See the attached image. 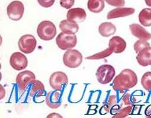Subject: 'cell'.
<instances>
[{
	"label": "cell",
	"mask_w": 151,
	"mask_h": 118,
	"mask_svg": "<svg viewBox=\"0 0 151 118\" xmlns=\"http://www.w3.org/2000/svg\"><path fill=\"white\" fill-rule=\"evenodd\" d=\"M138 78L136 73L130 69L125 68L113 78L112 87L115 91L123 93L137 84Z\"/></svg>",
	"instance_id": "6da1fadb"
},
{
	"label": "cell",
	"mask_w": 151,
	"mask_h": 118,
	"mask_svg": "<svg viewBox=\"0 0 151 118\" xmlns=\"http://www.w3.org/2000/svg\"><path fill=\"white\" fill-rule=\"evenodd\" d=\"M38 37L43 41H50L55 38L57 28L55 24L48 20H44L39 23L37 28Z\"/></svg>",
	"instance_id": "7a4b0ae2"
},
{
	"label": "cell",
	"mask_w": 151,
	"mask_h": 118,
	"mask_svg": "<svg viewBox=\"0 0 151 118\" xmlns=\"http://www.w3.org/2000/svg\"><path fill=\"white\" fill-rule=\"evenodd\" d=\"M116 75V70L113 66L110 64H102L99 66L96 72L97 81L101 84L110 83Z\"/></svg>",
	"instance_id": "3957f363"
},
{
	"label": "cell",
	"mask_w": 151,
	"mask_h": 118,
	"mask_svg": "<svg viewBox=\"0 0 151 118\" xmlns=\"http://www.w3.org/2000/svg\"><path fill=\"white\" fill-rule=\"evenodd\" d=\"M55 42L60 50L67 51L76 47L77 38L75 34L61 32L55 38Z\"/></svg>",
	"instance_id": "277c9868"
},
{
	"label": "cell",
	"mask_w": 151,
	"mask_h": 118,
	"mask_svg": "<svg viewBox=\"0 0 151 118\" xmlns=\"http://www.w3.org/2000/svg\"><path fill=\"white\" fill-rule=\"evenodd\" d=\"M83 58V55L78 50L70 49L63 54V62L68 68H76L81 64Z\"/></svg>",
	"instance_id": "5b68a950"
},
{
	"label": "cell",
	"mask_w": 151,
	"mask_h": 118,
	"mask_svg": "<svg viewBox=\"0 0 151 118\" xmlns=\"http://www.w3.org/2000/svg\"><path fill=\"white\" fill-rule=\"evenodd\" d=\"M36 80L35 74L30 70H24L18 73L15 81L20 93H22Z\"/></svg>",
	"instance_id": "8992f818"
},
{
	"label": "cell",
	"mask_w": 151,
	"mask_h": 118,
	"mask_svg": "<svg viewBox=\"0 0 151 118\" xmlns=\"http://www.w3.org/2000/svg\"><path fill=\"white\" fill-rule=\"evenodd\" d=\"M68 83L67 75L61 71L52 73L49 78V84L51 88L55 90L61 91Z\"/></svg>",
	"instance_id": "52a82bcc"
},
{
	"label": "cell",
	"mask_w": 151,
	"mask_h": 118,
	"mask_svg": "<svg viewBox=\"0 0 151 118\" xmlns=\"http://www.w3.org/2000/svg\"><path fill=\"white\" fill-rule=\"evenodd\" d=\"M18 46L21 52L24 54H31L37 47V40L32 34L23 35L18 41Z\"/></svg>",
	"instance_id": "ba28073f"
},
{
	"label": "cell",
	"mask_w": 151,
	"mask_h": 118,
	"mask_svg": "<svg viewBox=\"0 0 151 118\" xmlns=\"http://www.w3.org/2000/svg\"><path fill=\"white\" fill-rule=\"evenodd\" d=\"M24 9V5L21 1H13L6 7L7 15L12 21H19L23 17Z\"/></svg>",
	"instance_id": "9c48e42d"
},
{
	"label": "cell",
	"mask_w": 151,
	"mask_h": 118,
	"mask_svg": "<svg viewBox=\"0 0 151 118\" xmlns=\"http://www.w3.org/2000/svg\"><path fill=\"white\" fill-rule=\"evenodd\" d=\"M28 58L22 52H14L10 56L9 64L15 70H24L28 66Z\"/></svg>",
	"instance_id": "30bf717a"
},
{
	"label": "cell",
	"mask_w": 151,
	"mask_h": 118,
	"mask_svg": "<svg viewBox=\"0 0 151 118\" xmlns=\"http://www.w3.org/2000/svg\"><path fill=\"white\" fill-rule=\"evenodd\" d=\"M45 100L47 106L50 108L58 109L62 103V93L58 90L50 91L46 94Z\"/></svg>",
	"instance_id": "8fae6325"
},
{
	"label": "cell",
	"mask_w": 151,
	"mask_h": 118,
	"mask_svg": "<svg viewBox=\"0 0 151 118\" xmlns=\"http://www.w3.org/2000/svg\"><path fill=\"white\" fill-rule=\"evenodd\" d=\"M126 41L120 36H114L109 41V48L113 53L120 54L123 53L126 48Z\"/></svg>",
	"instance_id": "7c38bea8"
},
{
	"label": "cell",
	"mask_w": 151,
	"mask_h": 118,
	"mask_svg": "<svg viewBox=\"0 0 151 118\" xmlns=\"http://www.w3.org/2000/svg\"><path fill=\"white\" fill-rule=\"evenodd\" d=\"M135 9L130 7H117L110 11L107 14V19H111L120 17H125L133 14Z\"/></svg>",
	"instance_id": "4fadbf2b"
},
{
	"label": "cell",
	"mask_w": 151,
	"mask_h": 118,
	"mask_svg": "<svg viewBox=\"0 0 151 118\" xmlns=\"http://www.w3.org/2000/svg\"><path fill=\"white\" fill-rule=\"evenodd\" d=\"M129 29L131 34L140 40L148 41L151 39V34L138 24L133 23L129 25Z\"/></svg>",
	"instance_id": "5bb4252c"
},
{
	"label": "cell",
	"mask_w": 151,
	"mask_h": 118,
	"mask_svg": "<svg viewBox=\"0 0 151 118\" xmlns=\"http://www.w3.org/2000/svg\"><path fill=\"white\" fill-rule=\"evenodd\" d=\"M86 16V12L82 8H70L67 13V19L77 23L84 21Z\"/></svg>",
	"instance_id": "9a60e30c"
},
{
	"label": "cell",
	"mask_w": 151,
	"mask_h": 118,
	"mask_svg": "<svg viewBox=\"0 0 151 118\" xmlns=\"http://www.w3.org/2000/svg\"><path fill=\"white\" fill-rule=\"evenodd\" d=\"M29 96L37 99L46 94L45 86L40 80H35L29 86Z\"/></svg>",
	"instance_id": "2e32d148"
},
{
	"label": "cell",
	"mask_w": 151,
	"mask_h": 118,
	"mask_svg": "<svg viewBox=\"0 0 151 118\" xmlns=\"http://www.w3.org/2000/svg\"><path fill=\"white\" fill-rule=\"evenodd\" d=\"M136 59L139 65L146 67L151 65V47L145 48L137 53Z\"/></svg>",
	"instance_id": "e0dca14e"
},
{
	"label": "cell",
	"mask_w": 151,
	"mask_h": 118,
	"mask_svg": "<svg viewBox=\"0 0 151 118\" xmlns=\"http://www.w3.org/2000/svg\"><path fill=\"white\" fill-rule=\"evenodd\" d=\"M59 28L61 32L76 34L79 30V25L77 22L69 21L67 19L60 22Z\"/></svg>",
	"instance_id": "ac0fdd59"
},
{
	"label": "cell",
	"mask_w": 151,
	"mask_h": 118,
	"mask_svg": "<svg viewBox=\"0 0 151 118\" xmlns=\"http://www.w3.org/2000/svg\"><path fill=\"white\" fill-rule=\"evenodd\" d=\"M98 31L102 37H109L115 34L116 27L110 22H104L99 26Z\"/></svg>",
	"instance_id": "d6986e66"
},
{
	"label": "cell",
	"mask_w": 151,
	"mask_h": 118,
	"mask_svg": "<svg viewBox=\"0 0 151 118\" xmlns=\"http://www.w3.org/2000/svg\"><path fill=\"white\" fill-rule=\"evenodd\" d=\"M139 21L145 27L151 26V8H145L142 9L139 14Z\"/></svg>",
	"instance_id": "ffe728a7"
},
{
	"label": "cell",
	"mask_w": 151,
	"mask_h": 118,
	"mask_svg": "<svg viewBox=\"0 0 151 118\" xmlns=\"http://www.w3.org/2000/svg\"><path fill=\"white\" fill-rule=\"evenodd\" d=\"M105 7L104 0H88L87 8L93 13H99L101 12Z\"/></svg>",
	"instance_id": "44dd1931"
},
{
	"label": "cell",
	"mask_w": 151,
	"mask_h": 118,
	"mask_svg": "<svg viewBox=\"0 0 151 118\" xmlns=\"http://www.w3.org/2000/svg\"><path fill=\"white\" fill-rule=\"evenodd\" d=\"M141 84L145 90L151 91V71L145 73L141 78Z\"/></svg>",
	"instance_id": "7402d4cb"
},
{
	"label": "cell",
	"mask_w": 151,
	"mask_h": 118,
	"mask_svg": "<svg viewBox=\"0 0 151 118\" xmlns=\"http://www.w3.org/2000/svg\"><path fill=\"white\" fill-rule=\"evenodd\" d=\"M112 53H113L110 50V49L109 48H107L102 51H100L99 53H97L90 56H88L85 58L87 60H100V59H103L108 57Z\"/></svg>",
	"instance_id": "603a6c76"
},
{
	"label": "cell",
	"mask_w": 151,
	"mask_h": 118,
	"mask_svg": "<svg viewBox=\"0 0 151 118\" xmlns=\"http://www.w3.org/2000/svg\"><path fill=\"white\" fill-rule=\"evenodd\" d=\"M149 46H150V44L147 42V41L139 39L134 42L133 45V48L134 51L136 53H138L139 51Z\"/></svg>",
	"instance_id": "cb8c5ba5"
},
{
	"label": "cell",
	"mask_w": 151,
	"mask_h": 118,
	"mask_svg": "<svg viewBox=\"0 0 151 118\" xmlns=\"http://www.w3.org/2000/svg\"><path fill=\"white\" fill-rule=\"evenodd\" d=\"M133 107L131 105L127 106L123 108L120 109L119 112L113 116L114 117H124L127 116L132 112Z\"/></svg>",
	"instance_id": "d4e9b609"
},
{
	"label": "cell",
	"mask_w": 151,
	"mask_h": 118,
	"mask_svg": "<svg viewBox=\"0 0 151 118\" xmlns=\"http://www.w3.org/2000/svg\"><path fill=\"white\" fill-rule=\"evenodd\" d=\"M109 5L116 6V7H122L125 5L124 0H104Z\"/></svg>",
	"instance_id": "484cf974"
},
{
	"label": "cell",
	"mask_w": 151,
	"mask_h": 118,
	"mask_svg": "<svg viewBox=\"0 0 151 118\" xmlns=\"http://www.w3.org/2000/svg\"><path fill=\"white\" fill-rule=\"evenodd\" d=\"M75 3V0H60V5L65 9H70Z\"/></svg>",
	"instance_id": "4316f807"
},
{
	"label": "cell",
	"mask_w": 151,
	"mask_h": 118,
	"mask_svg": "<svg viewBox=\"0 0 151 118\" xmlns=\"http://www.w3.org/2000/svg\"><path fill=\"white\" fill-rule=\"evenodd\" d=\"M40 6L44 8H50L53 5L55 0H37Z\"/></svg>",
	"instance_id": "83f0119b"
},
{
	"label": "cell",
	"mask_w": 151,
	"mask_h": 118,
	"mask_svg": "<svg viewBox=\"0 0 151 118\" xmlns=\"http://www.w3.org/2000/svg\"><path fill=\"white\" fill-rule=\"evenodd\" d=\"M47 117H63V116L57 113H51L47 116Z\"/></svg>",
	"instance_id": "f1b7e54d"
},
{
	"label": "cell",
	"mask_w": 151,
	"mask_h": 118,
	"mask_svg": "<svg viewBox=\"0 0 151 118\" xmlns=\"http://www.w3.org/2000/svg\"><path fill=\"white\" fill-rule=\"evenodd\" d=\"M5 96V90L2 84H1V92H0V98L2 100Z\"/></svg>",
	"instance_id": "f546056e"
},
{
	"label": "cell",
	"mask_w": 151,
	"mask_h": 118,
	"mask_svg": "<svg viewBox=\"0 0 151 118\" xmlns=\"http://www.w3.org/2000/svg\"><path fill=\"white\" fill-rule=\"evenodd\" d=\"M145 2L147 6L151 7V0H145Z\"/></svg>",
	"instance_id": "4dcf8cb0"
}]
</instances>
